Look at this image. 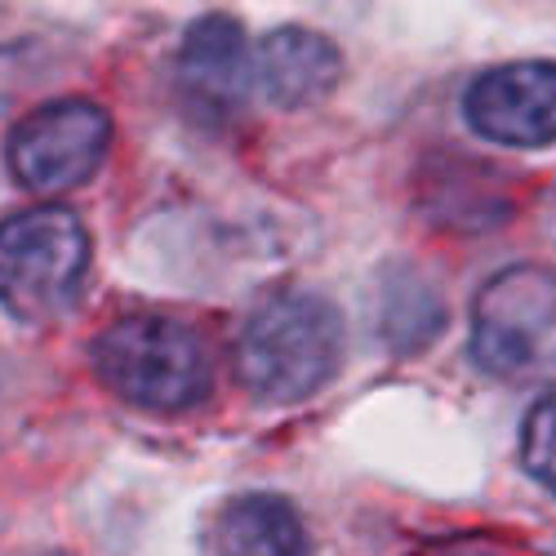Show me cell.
<instances>
[{
  "label": "cell",
  "instance_id": "3957f363",
  "mask_svg": "<svg viewBox=\"0 0 556 556\" xmlns=\"http://www.w3.org/2000/svg\"><path fill=\"white\" fill-rule=\"evenodd\" d=\"M89 231L67 205H31L0 223V307L23 326H50L80 299Z\"/></svg>",
  "mask_w": 556,
  "mask_h": 556
},
{
  "label": "cell",
  "instance_id": "30bf717a",
  "mask_svg": "<svg viewBox=\"0 0 556 556\" xmlns=\"http://www.w3.org/2000/svg\"><path fill=\"white\" fill-rule=\"evenodd\" d=\"M445 326V307L428 281H419L414 271L388 276L383 294V339L396 352H419L428 348Z\"/></svg>",
  "mask_w": 556,
  "mask_h": 556
},
{
  "label": "cell",
  "instance_id": "ba28073f",
  "mask_svg": "<svg viewBox=\"0 0 556 556\" xmlns=\"http://www.w3.org/2000/svg\"><path fill=\"white\" fill-rule=\"evenodd\" d=\"M254 76L276 108H307L343 76V54L330 36L307 27H276L254 54Z\"/></svg>",
  "mask_w": 556,
  "mask_h": 556
},
{
  "label": "cell",
  "instance_id": "7c38bea8",
  "mask_svg": "<svg viewBox=\"0 0 556 556\" xmlns=\"http://www.w3.org/2000/svg\"><path fill=\"white\" fill-rule=\"evenodd\" d=\"M419 556H498L490 543H477V539H450V543H432L424 547Z\"/></svg>",
  "mask_w": 556,
  "mask_h": 556
},
{
  "label": "cell",
  "instance_id": "8992f818",
  "mask_svg": "<svg viewBox=\"0 0 556 556\" xmlns=\"http://www.w3.org/2000/svg\"><path fill=\"white\" fill-rule=\"evenodd\" d=\"M472 134L498 148H547L556 143V63H503L472 80L463 99Z\"/></svg>",
  "mask_w": 556,
  "mask_h": 556
},
{
  "label": "cell",
  "instance_id": "5b68a950",
  "mask_svg": "<svg viewBox=\"0 0 556 556\" xmlns=\"http://www.w3.org/2000/svg\"><path fill=\"white\" fill-rule=\"evenodd\" d=\"M112 148V116L89 99H59L27 112L5 143L10 174L36 197L72 192L94 178Z\"/></svg>",
  "mask_w": 556,
  "mask_h": 556
},
{
  "label": "cell",
  "instance_id": "6da1fadb",
  "mask_svg": "<svg viewBox=\"0 0 556 556\" xmlns=\"http://www.w3.org/2000/svg\"><path fill=\"white\" fill-rule=\"evenodd\" d=\"M343 361L339 307L320 294L286 290L267 299L237 339L241 383L271 405H294L320 392Z\"/></svg>",
  "mask_w": 556,
  "mask_h": 556
},
{
  "label": "cell",
  "instance_id": "9c48e42d",
  "mask_svg": "<svg viewBox=\"0 0 556 556\" xmlns=\"http://www.w3.org/2000/svg\"><path fill=\"white\" fill-rule=\"evenodd\" d=\"M214 556H307L299 507L281 494H241L214 517Z\"/></svg>",
  "mask_w": 556,
  "mask_h": 556
},
{
  "label": "cell",
  "instance_id": "52a82bcc",
  "mask_svg": "<svg viewBox=\"0 0 556 556\" xmlns=\"http://www.w3.org/2000/svg\"><path fill=\"white\" fill-rule=\"evenodd\" d=\"M254 54L231 14H201L178 45V89L201 121H227L250 94Z\"/></svg>",
  "mask_w": 556,
  "mask_h": 556
},
{
  "label": "cell",
  "instance_id": "277c9868",
  "mask_svg": "<svg viewBox=\"0 0 556 556\" xmlns=\"http://www.w3.org/2000/svg\"><path fill=\"white\" fill-rule=\"evenodd\" d=\"M472 361L494 379L556 369V267L517 263L490 276L472 307Z\"/></svg>",
  "mask_w": 556,
  "mask_h": 556
},
{
  "label": "cell",
  "instance_id": "8fae6325",
  "mask_svg": "<svg viewBox=\"0 0 556 556\" xmlns=\"http://www.w3.org/2000/svg\"><path fill=\"white\" fill-rule=\"evenodd\" d=\"M521 458H526V472H530L547 494H556V392H547V396L526 414Z\"/></svg>",
  "mask_w": 556,
  "mask_h": 556
},
{
  "label": "cell",
  "instance_id": "7a4b0ae2",
  "mask_svg": "<svg viewBox=\"0 0 556 556\" xmlns=\"http://www.w3.org/2000/svg\"><path fill=\"white\" fill-rule=\"evenodd\" d=\"M94 375L121 401L178 414L214 392V365L205 339L174 316H125L94 339Z\"/></svg>",
  "mask_w": 556,
  "mask_h": 556
}]
</instances>
